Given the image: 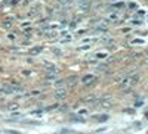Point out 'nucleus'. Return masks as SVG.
Here are the masks:
<instances>
[{"label": "nucleus", "instance_id": "2", "mask_svg": "<svg viewBox=\"0 0 148 134\" xmlns=\"http://www.w3.org/2000/svg\"><path fill=\"white\" fill-rule=\"evenodd\" d=\"M95 81H96V75H93V74H86V75L82 77V83L84 86H90Z\"/></svg>", "mask_w": 148, "mask_h": 134}, {"label": "nucleus", "instance_id": "12", "mask_svg": "<svg viewBox=\"0 0 148 134\" xmlns=\"http://www.w3.org/2000/svg\"><path fill=\"white\" fill-rule=\"evenodd\" d=\"M96 58H98V59H104V58H107V53H98Z\"/></svg>", "mask_w": 148, "mask_h": 134}, {"label": "nucleus", "instance_id": "3", "mask_svg": "<svg viewBox=\"0 0 148 134\" xmlns=\"http://www.w3.org/2000/svg\"><path fill=\"white\" fill-rule=\"evenodd\" d=\"M2 90L5 93H15V91H21V87L19 86H5Z\"/></svg>", "mask_w": 148, "mask_h": 134}, {"label": "nucleus", "instance_id": "8", "mask_svg": "<svg viewBox=\"0 0 148 134\" xmlns=\"http://www.w3.org/2000/svg\"><path fill=\"white\" fill-rule=\"evenodd\" d=\"M71 119H74V121H76L77 124H83V121H84V119H83L82 116H77V115H74V116H71Z\"/></svg>", "mask_w": 148, "mask_h": 134}, {"label": "nucleus", "instance_id": "13", "mask_svg": "<svg viewBox=\"0 0 148 134\" xmlns=\"http://www.w3.org/2000/svg\"><path fill=\"white\" fill-rule=\"evenodd\" d=\"M108 18H110L111 21H116V19H117V14H111V15H110Z\"/></svg>", "mask_w": 148, "mask_h": 134}, {"label": "nucleus", "instance_id": "15", "mask_svg": "<svg viewBox=\"0 0 148 134\" xmlns=\"http://www.w3.org/2000/svg\"><path fill=\"white\" fill-rule=\"evenodd\" d=\"M16 108H18V105H16V103H15V105H9V106H8V109H16Z\"/></svg>", "mask_w": 148, "mask_h": 134}, {"label": "nucleus", "instance_id": "1", "mask_svg": "<svg viewBox=\"0 0 148 134\" xmlns=\"http://www.w3.org/2000/svg\"><path fill=\"white\" fill-rule=\"evenodd\" d=\"M138 81H139V75H138V74L129 75V77H126V78H123V80H121L120 87H121V89H130V87H133Z\"/></svg>", "mask_w": 148, "mask_h": 134}, {"label": "nucleus", "instance_id": "6", "mask_svg": "<svg viewBox=\"0 0 148 134\" xmlns=\"http://www.w3.org/2000/svg\"><path fill=\"white\" fill-rule=\"evenodd\" d=\"M98 122H105V121H108V115H95L93 116Z\"/></svg>", "mask_w": 148, "mask_h": 134}, {"label": "nucleus", "instance_id": "5", "mask_svg": "<svg viewBox=\"0 0 148 134\" xmlns=\"http://www.w3.org/2000/svg\"><path fill=\"white\" fill-rule=\"evenodd\" d=\"M65 96H67V91H65L64 89H61V90H58V91L55 93V99L62 100V99H65Z\"/></svg>", "mask_w": 148, "mask_h": 134}, {"label": "nucleus", "instance_id": "10", "mask_svg": "<svg viewBox=\"0 0 148 134\" xmlns=\"http://www.w3.org/2000/svg\"><path fill=\"white\" fill-rule=\"evenodd\" d=\"M5 133L6 134H24V133H21L18 130H5Z\"/></svg>", "mask_w": 148, "mask_h": 134}, {"label": "nucleus", "instance_id": "11", "mask_svg": "<svg viewBox=\"0 0 148 134\" xmlns=\"http://www.w3.org/2000/svg\"><path fill=\"white\" fill-rule=\"evenodd\" d=\"M113 6H114V7H117V9H119V7L121 9V7H125V3H123V2H117V3H114Z\"/></svg>", "mask_w": 148, "mask_h": 134}, {"label": "nucleus", "instance_id": "17", "mask_svg": "<svg viewBox=\"0 0 148 134\" xmlns=\"http://www.w3.org/2000/svg\"><path fill=\"white\" fill-rule=\"evenodd\" d=\"M64 2H68V0H64Z\"/></svg>", "mask_w": 148, "mask_h": 134}, {"label": "nucleus", "instance_id": "4", "mask_svg": "<svg viewBox=\"0 0 148 134\" xmlns=\"http://www.w3.org/2000/svg\"><path fill=\"white\" fill-rule=\"evenodd\" d=\"M98 105H99L101 108H110L111 105H113V102L110 100V97H105V99H101Z\"/></svg>", "mask_w": 148, "mask_h": 134}, {"label": "nucleus", "instance_id": "9", "mask_svg": "<svg viewBox=\"0 0 148 134\" xmlns=\"http://www.w3.org/2000/svg\"><path fill=\"white\" fill-rule=\"evenodd\" d=\"M76 115L77 116H83V115L86 116V115H88V111H86V109H79V111L76 112Z\"/></svg>", "mask_w": 148, "mask_h": 134}, {"label": "nucleus", "instance_id": "7", "mask_svg": "<svg viewBox=\"0 0 148 134\" xmlns=\"http://www.w3.org/2000/svg\"><path fill=\"white\" fill-rule=\"evenodd\" d=\"M43 50V47L42 46H37V47H33L31 50H30V53H33V55H37V53H40Z\"/></svg>", "mask_w": 148, "mask_h": 134}, {"label": "nucleus", "instance_id": "16", "mask_svg": "<svg viewBox=\"0 0 148 134\" xmlns=\"http://www.w3.org/2000/svg\"><path fill=\"white\" fill-rule=\"evenodd\" d=\"M129 7L130 9H136V3H129Z\"/></svg>", "mask_w": 148, "mask_h": 134}, {"label": "nucleus", "instance_id": "14", "mask_svg": "<svg viewBox=\"0 0 148 134\" xmlns=\"http://www.w3.org/2000/svg\"><path fill=\"white\" fill-rule=\"evenodd\" d=\"M90 46H82V47H79V50H88Z\"/></svg>", "mask_w": 148, "mask_h": 134}, {"label": "nucleus", "instance_id": "18", "mask_svg": "<svg viewBox=\"0 0 148 134\" xmlns=\"http://www.w3.org/2000/svg\"><path fill=\"white\" fill-rule=\"evenodd\" d=\"M0 31H2V28H0Z\"/></svg>", "mask_w": 148, "mask_h": 134}]
</instances>
